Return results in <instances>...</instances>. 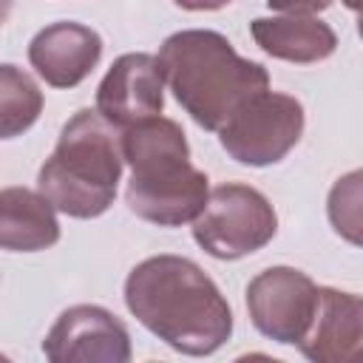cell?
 <instances>
[{
    "mask_svg": "<svg viewBox=\"0 0 363 363\" xmlns=\"http://www.w3.org/2000/svg\"><path fill=\"white\" fill-rule=\"evenodd\" d=\"M357 201H360V173L354 170V173L337 179V184L329 193V221L352 244L360 241V235H357V227H360V207H357Z\"/></svg>",
    "mask_w": 363,
    "mask_h": 363,
    "instance_id": "15",
    "label": "cell"
},
{
    "mask_svg": "<svg viewBox=\"0 0 363 363\" xmlns=\"http://www.w3.org/2000/svg\"><path fill=\"white\" fill-rule=\"evenodd\" d=\"M122 167L119 130L96 108H82L62 125L37 173V190L71 218H96L113 204Z\"/></svg>",
    "mask_w": 363,
    "mask_h": 363,
    "instance_id": "4",
    "label": "cell"
},
{
    "mask_svg": "<svg viewBox=\"0 0 363 363\" xmlns=\"http://www.w3.org/2000/svg\"><path fill=\"white\" fill-rule=\"evenodd\" d=\"M303 119V105L295 96L267 88L250 96L216 133L230 159L250 167H267L298 145Z\"/></svg>",
    "mask_w": 363,
    "mask_h": 363,
    "instance_id": "6",
    "label": "cell"
},
{
    "mask_svg": "<svg viewBox=\"0 0 363 363\" xmlns=\"http://www.w3.org/2000/svg\"><path fill=\"white\" fill-rule=\"evenodd\" d=\"M363 340V301L354 292L318 286V306L298 349L315 363H352Z\"/></svg>",
    "mask_w": 363,
    "mask_h": 363,
    "instance_id": "11",
    "label": "cell"
},
{
    "mask_svg": "<svg viewBox=\"0 0 363 363\" xmlns=\"http://www.w3.org/2000/svg\"><path fill=\"white\" fill-rule=\"evenodd\" d=\"M250 34L255 45L286 62L309 65L320 62L335 54L337 34L329 23L318 14H275V17H255L250 23Z\"/></svg>",
    "mask_w": 363,
    "mask_h": 363,
    "instance_id": "12",
    "label": "cell"
},
{
    "mask_svg": "<svg viewBox=\"0 0 363 363\" xmlns=\"http://www.w3.org/2000/svg\"><path fill=\"white\" fill-rule=\"evenodd\" d=\"M164 108V74L153 54L130 51L113 60L96 88V111L113 128H128Z\"/></svg>",
    "mask_w": 363,
    "mask_h": 363,
    "instance_id": "9",
    "label": "cell"
},
{
    "mask_svg": "<svg viewBox=\"0 0 363 363\" xmlns=\"http://www.w3.org/2000/svg\"><path fill=\"white\" fill-rule=\"evenodd\" d=\"M11 6H14V0H0V28H3V23H6L9 14H11Z\"/></svg>",
    "mask_w": 363,
    "mask_h": 363,
    "instance_id": "17",
    "label": "cell"
},
{
    "mask_svg": "<svg viewBox=\"0 0 363 363\" xmlns=\"http://www.w3.org/2000/svg\"><path fill=\"white\" fill-rule=\"evenodd\" d=\"M156 60L176 102L204 130H218L250 96L269 88L267 68L241 57L233 43L213 28L170 34Z\"/></svg>",
    "mask_w": 363,
    "mask_h": 363,
    "instance_id": "3",
    "label": "cell"
},
{
    "mask_svg": "<svg viewBox=\"0 0 363 363\" xmlns=\"http://www.w3.org/2000/svg\"><path fill=\"white\" fill-rule=\"evenodd\" d=\"M128 312L170 349L204 357L233 335V309L216 281L184 255H150L125 278Z\"/></svg>",
    "mask_w": 363,
    "mask_h": 363,
    "instance_id": "1",
    "label": "cell"
},
{
    "mask_svg": "<svg viewBox=\"0 0 363 363\" xmlns=\"http://www.w3.org/2000/svg\"><path fill=\"white\" fill-rule=\"evenodd\" d=\"M43 91L23 68L0 62V139L23 136L43 113Z\"/></svg>",
    "mask_w": 363,
    "mask_h": 363,
    "instance_id": "14",
    "label": "cell"
},
{
    "mask_svg": "<svg viewBox=\"0 0 363 363\" xmlns=\"http://www.w3.org/2000/svg\"><path fill=\"white\" fill-rule=\"evenodd\" d=\"M343 3H346V6L352 9V11H357V0H343Z\"/></svg>",
    "mask_w": 363,
    "mask_h": 363,
    "instance_id": "18",
    "label": "cell"
},
{
    "mask_svg": "<svg viewBox=\"0 0 363 363\" xmlns=\"http://www.w3.org/2000/svg\"><path fill=\"white\" fill-rule=\"evenodd\" d=\"M43 354L51 363H128V326L96 303H77L60 312L43 340Z\"/></svg>",
    "mask_w": 363,
    "mask_h": 363,
    "instance_id": "8",
    "label": "cell"
},
{
    "mask_svg": "<svg viewBox=\"0 0 363 363\" xmlns=\"http://www.w3.org/2000/svg\"><path fill=\"white\" fill-rule=\"evenodd\" d=\"M173 3L184 11H218V9L230 6L233 0H173Z\"/></svg>",
    "mask_w": 363,
    "mask_h": 363,
    "instance_id": "16",
    "label": "cell"
},
{
    "mask_svg": "<svg viewBox=\"0 0 363 363\" xmlns=\"http://www.w3.org/2000/svg\"><path fill=\"white\" fill-rule=\"evenodd\" d=\"M318 306V284L295 267H269L247 284L252 326L284 346H298Z\"/></svg>",
    "mask_w": 363,
    "mask_h": 363,
    "instance_id": "7",
    "label": "cell"
},
{
    "mask_svg": "<svg viewBox=\"0 0 363 363\" xmlns=\"http://www.w3.org/2000/svg\"><path fill=\"white\" fill-rule=\"evenodd\" d=\"M122 162L130 167L125 201L130 213L159 227L190 224L210 193L204 170L193 167L190 145L179 122L156 113L119 133Z\"/></svg>",
    "mask_w": 363,
    "mask_h": 363,
    "instance_id": "2",
    "label": "cell"
},
{
    "mask_svg": "<svg viewBox=\"0 0 363 363\" xmlns=\"http://www.w3.org/2000/svg\"><path fill=\"white\" fill-rule=\"evenodd\" d=\"M99 57L102 37L74 20H57L28 43V62L51 88H77L96 68Z\"/></svg>",
    "mask_w": 363,
    "mask_h": 363,
    "instance_id": "10",
    "label": "cell"
},
{
    "mask_svg": "<svg viewBox=\"0 0 363 363\" xmlns=\"http://www.w3.org/2000/svg\"><path fill=\"white\" fill-rule=\"evenodd\" d=\"M278 233V216L269 199L238 182L218 184L207 193L201 213L193 218L196 244L218 258L238 261L267 247Z\"/></svg>",
    "mask_w": 363,
    "mask_h": 363,
    "instance_id": "5",
    "label": "cell"
},
{
    "mask_svg": "<svg viewBox=\"0 0 363 363\" xmlns=\"http://www.w3.org/2000/svg\"><path fill=\"white\" fill-rule=\"evenodd\" d=\"M60 241V218L54 204L28 187L0 190V250L40 252Z\"/></svg>",
    "mask_w": 363,
    "mask_h": 363,
    "instance_id": "13",
    "label": "cell"
}]
</instances>
